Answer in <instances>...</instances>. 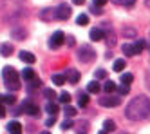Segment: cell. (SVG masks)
<instances>
[{
    "instance_id": "cell-1",
    "label": "cell",
    "mask_w": 150,
    "mask_h": 134,
    "mask_svg": "<svg viewBox=\"0 0 150 134\" xmlns=\"http://www.w3.org/2000/svg\"><path fill=\"white\" fill-rule=\"evenodd\" d=\"M125 116L132 121H139L150 116V100L146 96H136L125 109Z\"/></svg>"
},
{
    "instance_id": "cell-2",
    "label": "cell",
    "mask_w": 150,
    "mask_h": 134,
    "mask_svg": "<svg viewBox=\"0 0 150 134\" xmlns=\"http://www.w3.org/2000/svg\"><path fill=\"white\" fill-rule=\"evenodd\" d=\"M2 76H4L6 87L9 89V91H18V89H20V78H18V73L13 69L11 65H6V67H4Z\"/></svg>"
},
{
    "instance_id": "cell-3",
    "label": "cell",
    "mask_w": 150,
    "mask_h": 134,
    "mask_svg": "<svg viewBox=\"0 0 150 134\" xmlns=\"http://www.w3.org/2000/svg\"><path fill=\"white\" fill-rule=\"evenodd\" d=\"M96 58V51L91 47V46H81L80 51H78V60L83 62V63H89Z\"/></svg>"
},
{
    "instance_id": "cell-4",
    "label": "cell",
    "mask_w": 150,
    "mask_h": 134,
    "mask_svg": "<svg viewBox=\"0 0 150 134\" xmlns=\"http://www.w3.org/2000/svg\"><path fill=\"white\" fill-rule=\"evenodd\" d=\"M98 102H100V105H101V107H117L121 100H120V96L107 94V96H101V98L98 100Z\"/></svg>"
},
{
    "instance_id": "cell-5",
    "label": "cell",
    "mask_w": 150,
    "mask_h": 134,
    "mask_svg": "<svg viewBox=\"0 0 150 134\" xmlns=\"http://www.w3.org/2000/svg\"><path fill=\"white\" fill-rule=\"evenodd\" d=\"M63 42H65V35H63L62 31H56L54 35L49 38V47H51V49H56V47L62 46Z\"/></svg>"
},
{
    "instance_id": "cell-6",
    "label": "cell",
    "mask_w": 150,
    "mask_h": 134,
    "mask_svg": "<svg viewBox=\"0 0 150 134\" xmlns=\"http://www.w3.org/2000/svg\"><path fill=\"white\" fill-rule=\"evenodd\" d=\"M71 7H69V4H60L58 7H56V18L58 20H69V16H71Z\"/></svg>"
},
{
    "instance_id": "cell-7",
    "label": "cell",
    "mask_w": 150,
    "mask_h": 134,
    "mask_svg": "<svg viewBox=\"0 0 150 134\" xmlns=\"http://www.w3.org/2000/svg\"><path fill=\"white\" fill-rule=\"evenodd\" d=\"M54 18H56V9L54 7H45V9L40 11V20L51 22V20H54Z\"/></svg>"
},
{
    "instance_id": "cell-8",
    "label": "cell",
    "mask_w": 150,
    "mask_h": 134,
    "mask_svg": "<svg viewBox=\"0 0 150 134\" xmlns=\"http://www.w3.org/2000/svg\"><path fill=\"white\" fill-rule=\"evenodd\" d=\"M89 36L92 42H101V40H105V31L101 27H94V29H91Z\"/></svg>"
},
{
    "instance_id": "cell-9",
    "label": "cell",
    "mask_w": 150,
    "mask_h": 134,
    "mask_svg": "<svg viewBox=\"0 0 150 134\" xmlns=\"http://www.w3.org/2000/svg\"><path fill=\"white\" fill-rule=\"evenodd\" d=\"M11 36H13L15 40H24V38L27 36V31H25L24 27H20V26H15V27L11 29Z\"/></svg>"
},
{
    "instance_id": "cell-10",
    "label": "cell",
    "mask_w": 150,
    "mask_h": 134,
    "mask_svg": "<svg viewBox=\"0 0 150 134\" xmlns=\"http://www.w3.org/2000/svg\"><path fill=\"white\" fill-rule=\"evenodd\" d=\"M24 110L27 114H31V116H38L40 114V107L36 103H33V102H25L24 103Z\"/></svg>"
},
{
    "instance_id": "cell-11",
    "label": "cell",
    "mask_w": 150,
    "mask_h": 134,
    "mask_svg": "<svg viewBox=\"0 0 150 134\" xmlns=\"http://www.w3.org/2000/svg\"><path fill=\"white\" fill-rule=\"evenodd\" d=\"M65 78H67V82H71V83H78L80 82V73L76 69H67Z\"/></svg>"
},
{
    "instance_id": "cell-12",
    "label": "cell",
    "mask_w": 150,
    "mask_h": 134,
    "mask_svg": "<svg viewBox=\"0 0 150 134\" xmlns=\"http://www.w3.org/2000/svg\"><path fill=\"white\" fill-rule=\"evenodd\" d=\"M18 56H20V60L25 62V63H35L36 62V56H35L33 53H29V51H20Z\"/></svg>"
},
{
    "instance_id": "cell-13",
    "label": "cell",
    "mask_w": 150,
    "mask_h": 134,
    "mask_svg": "<svg viewBox=\"0 0 150 134\" xmlns=\"http://www.w3.org/2000/svg\"><path fill=\"white\" fill-rule=\"evenodd\" d=\"M107 33H105V42H107V46L109 47H114V43H116V36H114V33L109 29V26H105Z\"/></svg>"
},
{
    "instance_id": "cell-14",
    "label": "cell",
    "mask_w": 150,
    "mask_h": 134,
    "mask_svg": "<svg viewBox=\"0 0 150 134\" xmlns=\"http://www.w3.org/2000/svg\"><path fill=\"white\" fill-rule=\"evenodd\" d=\"M7 130L11 134H22V125H20L18 121H9V123H7Z\"/></svg>"
},
{
    "instance_id": "cell-15",
    "label": "cell",
    "mask_w": 150,
    "mask_h": 134,
    "mask_svg": "<svg viewBox=\"0 0 150 134\" xmlns=\"http://www.w3.org/2000/svg\"><path fill=\"white\" fill-rule=\"evenodd\" d=\"M74 129L78 130V134H83V132H87V130H89V121L81 120V121H78V123H74Z\"/></svg>"
},
{
    "instance_id": "cell-16",
    "label": "cell",
    "mask_w": 150,
    "mask_h": 134,
    "mask_svg": "<svg viewBox=\"0 0 150 134\" xmlns=\"http://www.w3.org/2000/svg\"><path fill=\"white\" fill-rule=\"evenodd\" d=\"M22 78H24L25 82H31L33 78H36V74H35V71L31 69V67H25V69L22 71Z\"/></svg>"
},
{
    "instance_id": "cell-17",
    "label": "cell",
    "mask_w": 150,
    "mask_h": 134,
    "mask_svg": "<svg viewBox=\"0 0 150 134\" xmlns=\"http://www.w3.org/2000/svg\"><path fill=\"white\" fill-rule=\"evenodd\" d=\"M123 53L127 54V56H134V54H137L136 53V47H134V43H123Z\"/></svg>"
},
{
    "instance_id": "cell-18",
    "label": "cell",
    "mask_w": 150,
    "mask_h": 134,
    "mask_svg": "<svg viewBox=\"0 0 150 134\" xmlns=\"http://www.w3.org/2000/svg\"><path fill=\"white\" fill-rule=\"evenodd\" d=\"M16 102V98L13 94H0V103H9V105H13Z\"/></svg>"
},
{
    "instance_id": "cell-19",
    "label": "cell",
    "mask_w": 150,
    "mask_h": 134,
    "mask_svg": "<svg viewBox=\"0 0 150 134\" xmlns=\"http://www.w3.org/2000/svg\"><path fill=\"white\" fill-rule=\"evenodd\" d=\"M11 53H13L11 43H2V46H0V54H2V56H9Z\"/></svg>"
},
{
    "instance_id": "cell-20",
    "label": "cell",
    "mask_w": 150,
    "mask_h": 134,
    "mask_svg": "<svg viewBox=\"0 0 150 134\" xmlns=\"http://www.w3.org/2000/svg\"><path fill=\"white\" fill-rule=\"evenodd\" d=\"M45 110H47L51 116H56V114H58V105H56V103H52V102H49V103L45 105Z\"/></svg>"
},
{
    "instance_id": "cell-21",
    "label": "cell",
    "mask_w": 150,
    "mask_h": 134,
    "mask_svg": "<svg viewBox=\"0 0 150 134\" xmlns=\"http://www.w3.org/2000/svg\"><path fill=\"white\" fill-rule=\"evenodd\" d=\"M52 82H54V85H63L67 82L65 74H52Z\"/></svg>"
},
{
    "instance_id": "cell-22",
    "label": "cell",
    "mask_w": 150,
    "mask_h": 134,
    "mask_svg": "<svg viewBox=\"0 0 150 134\" xmlns=\"http://www.w3.org/2000/svg\"><path fill=\"white\" fill-rule=\"evenodd\" d=\"M103 130H107V132L116 130V123H114L112 120H105V123H103Z\"/></svg>"
},
{
    "instance_id": "cell-23",
    "label": "cell",
    "mask_w": 150,
    "mask_h": 134,
    "mask_svg": "<svg viewBox=\"0 0 150 134\" xmlns=\"http://www.w3.org/2000/svg\"><path fill=\"white\" fill-rule=\"evenodd\" d=\"M134 47H136V53H141V51L146 47V42H145L143 38H141V40H136V42H134Z\"/></svg>"
},
{
    "instance_id": "cell-24",
    "label": "cell",
    "mask_w": 150,
    "mask_h": 134,
    "mask_svg": "<svg viewBox=\"0 0 150 134\" xmlns=\"http://www.w3.org/2000/svg\"><path fill=\"white\" fill-rule=\"evenodd\" d=\"M132 80H134V74H132V73H125V74L121 76V83H125V85H130Z\"/></svg>"
},
{
    "instance_id": "cell-25",
    "label": "cell",
    "mask_w": 150,
    "mask_h": 134,
    "mask_svg": "<svg viewBox=\"0 0 150 134\" xmlns=\"http://www.w3.org/2000/svg\"><path fill=\"white\" fill-rule=\"evenodd\" d=\"M103 89H105V93H107V94H112V93L116 91V83H114V82H105Z\"/></svg>"
},
{
    "instance_id": "cell-26",
    "label": "cell",
    "mask_w": 150,
    "mask_h": 134,
    "mask_svg": "<svg viewBox=\"0 0 150 134\" xmlns=\"http://www.w3.org/2000/svg\"><path fill=\"white\" fill-rule=\"evenodd\" d=\"M78 105H80V107L89 105V96L85 94V93H81V94H80V98H78Z\"/></svg>"
},
{
    "instance_id": "cell-27",
    "label": "cell",
    "mask_w": 150,
    "mask_h": 134,
    "mask_svg": "<svg viewBox=\"0 0 150 134\" xmlns=\"http://www.w3.org/2000/svg\"><path fill=\"white\" fill-rule=\"evenodd\" d=\"M63 113H65V116H67V118H72V116H76L78 110L74 109V107H71V105H67L65 109H63Z\"/></svg>"
},
{
    "instance_id": "cell-28",
    "label": "cell",
    "mask_w": 150,
    "mask_h": 134,
    "mask_svg": "<svg viewBox=\"0 0 150 134\" xmlns=\"http://www.w3.org/2000/svg\"><path fill=\"white\" fill-rule=\"evenodd\" d=\"M76 24H78V26H87V24H89V15H80V16L76 18Z\"/></svg>"
},
{
    "instance_id": "cell-29",
    "label": "cell",
    "mask_w": 150,
    "mask_h": 134,
    "mask_svg": "<svg viewBox=\"0 0 150 134\" xmlns=\"http://www.w3.org/2000/svg\"><path fill=\"white\" fill-rule=\"evenodd\" d=\"M87 91H89V93H100V83H98V82H91V83L87 85Z\"/></svg>"
},
{
    "instance_id": "cell-30",
    "label": "cell",
    "mask_w": 150,
    "mask_h": 134,
    "mask_svg": "<svg viewBox=\"0 0 150 134\" xmlns=\"http://www.w3.org/2000/svg\"><path fill=\"white\" fill-rule=\"evenodd\" d=\"M123 67H125V60H116V62H114V67H112V69L120 73V71H123Z\"/></svg>"
},
{
    "instance_id": "cell-31",
    "label": "cell",
    "mask_w": 150,
    "mask_h": 134,
    "mask_svg": "<svg viewBox=\"0 0 150 134\" xmlns=\"http://www.w3.org/2000/svg\"><path fill=\"white\" fill-rule=\"evenodd\" d=\"M40 85H42V80H40V78H33V80L29 82V89H38Z\"/></svg>"
},
{
    "instance_id": "cell-32",
    "label": "cell",
    "mask_w": 150,
    "mask_h": 134,
    "mask_svg": "<svg viewBox=\"0 0 150 134\" xmlns=\"http://www.w3.org/2000/svg\"><path fill=\"white\" fill-rule=\"evenodd\" d=\"M128 91H130V85H125V83H121L120 85V89H117V94H128Z\"/></svg>"
},
{
    "instance_id": "cell-33",
    "label": "cell",
    "mask_w": 150,
    "mask_h": 134,
    "mask_svg": "<svg viewBox=\"0 0 150 134\" xmlns=\"http://www.w3.org/2000/svg\"><path fill=\"white\" fill-rule=\"evenodd\" d=\"M121 35H123L125 38H127V36H130V38H134V36H136V31H134V29H130V27H128V29L125 27V29L121 31Z\"/></svg>"
},
{
    "instance_id": "cell-34",
    "label": "cell",
    "mask_w": 150,
    "mask_h": 134,
    "mask_svg": "<svg viewBox=\"0 0 150 134\" xmlns=\"http://www.w3.org/2000/svg\"><path fill=\"white\" fill-rule=\"evenodd\" d=\"M114 4H117V6H132L136 0H112Z\"/></svg>"
},
{
    "instance_id": "cell-35",
    "label": "cell",
    "mask_w": 150,
    "mask_h": 134,
    "mask_svg": "<svg viewBox=\"0 0 150 134\" xmlns=\"http://www.w3.org/2000/svg\"><path fill=\"white\" fill-rule=\"evenodd\" d=\"M72 127H74V123H72V120H71V118H67V120H65V121L62 123V129H63V130H67V129H72Z\"/></svg>"
},
{
    "instance_id": "cell-36",
    "label": "cell",
    "mask_w": 150,
    "mask_h": 134,
    "mask_svg": "<svg viewBox=\"0 0 150 134\" xmlns=\"http://www.w3.org/2000/svg\"><path fill=\"white\" fill-rule=\"evenodd\" d=\"M94 76L98 78V80H103V78H107V73H105V69H98L94 73Z\"/></svg>"
},
{
    "instance_id": "cell-37",
    "label": "cell",
    "mask_w": 150,
    "mask_h": 134,
    "mask_svg": "<svg viewBox=\"0 0 150 134\" xmlns=\"http://www.w3.org/2000/svg\"><path fill=\"white\" fill-rule=\"evenodd\" d=\"M60 102H62V103H69V102H71L69 93H62V94H60Z\"/></svg>"
},
{
    "instance_id": "cell-38",
    "label": "cell",
    "mask_w": 150,
    "mask_h": 134,
    "mask_svg": "<svg viewBox=\"0 0 150 134\" xmlns=\"http://www.w3.org/2000/svg\"><path fill=\"white\" fill-rule=\"evenodd\" d=\"M107 4V0H92V6L94 7H103Z\"/></svg>"
},
{
    "instance_id": "cell-39",
    "label": "cell",
    "mask_w": 150,
    "mask_h": 134,
    "mask_svg": "<svg viewBox=\"0 0 150 134\" xmlns=\"http://www.w3.org/2000/svg\"><path fill=\"white\" fill-rule=\"evenodd\" d=\"M44 94H45V98H49V100L56 96V94H54V91H52V89H45V91H44Z\"/></svg>"
},
{
    "instance_id": "cell-40",
    "label": "cell",
    "mask_w": 150,
    "mask_h": 134,
    "mask_svg": "<svg viewBox=\"0 0 150 134\" xmlns=\"http://www.w3.org/2000/svg\"><path fill=\"white\" fill-rule=\"evenodd\" d=\"M54 120H56V116H51V118H47L45 125H47V127H52V125H54Z\"/></svg>"
},
{
    "instance_id": "cell-41",
    "label": "cell",
    "mask_w": 150,
    "mask_h": 134,
    "mask_svg": "<svg viewBox=\"0 0 150 134\" xmlns=\"http://www.w3.org/2000/svg\"><path fill=\"white\" fill-rule=\"evenodd\" d=\"M65 42L69 43V47H72L74 43H76V40H74V36H69V38H65Z\"/></svg>"
},
{
    "instance_id": "cell-42",
    "label": "cell",
    "mask_w": 150,
    "mask_h": 134,
    "mask_svg": "<svg viewBox=\"0 0 150 134\" xmlns=\"http://www.w3.org/2000/svg\"><path fill=\"white\" fill-rule=\"evenodd\" d=\"M91 13H92V15H101V7H94V6H92Z\"/></svg>"
},
{
    "instance_id": "cell-43",
    "label": "cell",
    "mask_w": 150,
    "mask_h": 134,
    "mask_svg": "<svg viewBox=\"0 0 150 134\" xmlns=\"http://www.w3.org/2000/svg\"><path fill=\"white\" fill-rule=\"evenodd\" d=\"M6 116V109H4V105L0 103V118H4Z\"/></svg>"
},
{
    "instance_id": "cell-44",
    "label": "cell",
    "mask_w": 150,
    "mask_h": 134,
    "mask_svg": "<svg viewBox=\"0 0 150 134\" xmlns=\"http://www.w3.org/2000/svg\"><path fill=\"white\" fill-rule=\"evenodd\" d=\"M85 2V0H72V4H76V6H81Z\"/></svg>"
},
{
    "instance_id": "cell-45",
    "label": "cell",
    "mask_w": 150,
    "mask_h": 134,
    "mask_svg": "<svg viewBox=\"0 0 150 134\" xmlns=\"http://www.w3.org/2000/svg\"><path fill=\"white\" fill-rule=\"evenodd\" d=\"M146 85H148V89H150V73L146 74Z\"/></svg>"
},
{
    "instance_id": "cell-46",
    "label": "cell",
    "mask_w": 150,
    "mask_h": 134,
    "mask_svg": "<svg viewBox=\"0 0 150 134\" xmlns=\"http://www.w3.org/2000/svg\"><path fill=\"white\" fill-rule=\"evenodd\" d=\"M4 7V0H0V9H2Z\"/></svg>"
},
{
    "instance_id": "cell-47",
    "label": "cell",
    "mask_w": 150,
    "mask_h": 134,
    "mask_svg": "<svg viewBox=\"0 0 150 134\" xmlns=\"http://www.w3.org/2000/svg\"><path fill=\"white\" fill-rule=\"evenodd\" d=\"M145 4H146V6H148V7H150V0H145Z\"/></svg>"
},
{
    "instance_id": "cell-48",
    "label": "cell",
    "mask_w": 150,
    "mask_h": 134,
    "mask_svg": "<svg viewBox=\"0 0 150 134\" xmlns=\"http://www.w3.org/2000/svg\"><path fill=\"white\" fill-rule=\"evenodd\" d=\"M98 134H107V130H100V132H98Z\"/></svg>"
},
{
    "instance_id": "cell-49",
    "label": "cell",
    "mask_w": 150,
    "mask_h": 134,
    "mask_svg": "<svg viewBox=\"0 0 150 134\" xmlns=\"http://www.w3.org/2000/svg\"><path fill=\"white\" fill-rule=\"evenodd\" d=\"M40 134H49V132H47V130H44V132H40Z\"/></svg>"
},
{
    "instance_id": "cell-50",
    "label": "cell",
    "mask_w": 150,
    "mask_h": 134,
    "mask_svg": "<svg viewBox=\"0 0 150 134\" xmlns=\"http://www.w3.org/2000/svg\"><path fill=\"white\" fill-rule=\"evenodd\" d=\"M120 134H127V132H120Z\"/></svg>"
}]
</instances>
